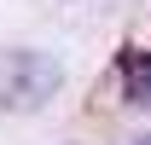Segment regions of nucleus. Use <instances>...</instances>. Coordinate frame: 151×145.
<instances>
[{
  "instance_id": "f257e3e1",
  "label": "nucleus",
  "mask_w": 151,
  "mask_h": 145,
  "mask_svg": "<svg viewBox=\"0 0 151 145\" xmlns=\"http://www.w3.org/2000/svg\"><path fill=\"white\" fill-rule=\"evenodd\" d=\"M58 81H64V70L52 52H29V47L0 52V105L6 110H41L58 93Z\"/></svg>"
},
{
  "instance_id": "f03ea898",
  "label": "nucleus",
  "mask_w": 151,
  "mask_h": 145,
  "mask_svg": "<svg viewBox=\"0 0 151 145\" xmlns=\"http://www.w3.org/2000/svg\"><path fill=\"white\" fill-rule=\"evenodd\" d=\"M122 99L128 105H151V52L145 47L122 52Z\"/></svg>"
},
{
  "instance_id": "7ed1b4c3",
  "label": "nucleus",
  "mask_w": 151,
  "mask_h": 145,
  "mask_svg": "<svg viewBox=\"0 0 151 145\" xmlns=\"http://www.w3.org/2000/svg\"><path fill=\"white\" fill-rule=\"evenodd\" d=\"M139 145H151V134H145V139H139Z\"/></svg>"
}]
</instances>
